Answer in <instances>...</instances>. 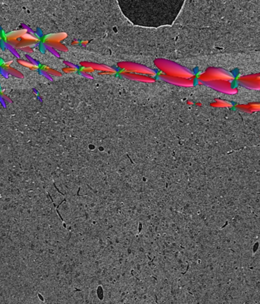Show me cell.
Returning <instances> with one entry per match:
<instances>
[{"label": "cell", "mask_w": 260, "mask_h": 304, "mask_svg": "<svg viewBox=\"0 0 260 304\" xmlns=\"http://www.w3.org/2000/svg\"><path fill=\"white\" fill-rule=\"evenodd\" d=\"M156 66L165 75L174 78H186V79H195V76L190 71L185 68L180 67L175 63L166 60H156L154 61Z\"/></svg>", "instance_id": "6da1fadb"}, {"label": "cell", "mask_w": 260, "mask_h": 304, "mask_svg": "<svg viewBox=\"0 0 260 304\" xmlns=\"http://www.w3.org/2000/svg\"><path fill=\"white\" fill-rule=\"evenodd\" d=\"M197 79L198 81H201L203 83H208L210 82L215 81H234L235 78L232 74L220 68H209L203 73L200 74Z\"/></svg>", "instance_id": "7a4b0ae2"}, {"label": "cell", "mask_w": 260, "mask_h": 304, "mask_svg": "<svg viewBox=\"0 0 260 304\" xmlns=\"http://www.w3.org/2000/svg\"><path fill=\"white\" fill-rule=\"evenodd\" d=\"M117 66H119L120 68L123 69L125 71L130 72V73L139 74V75H146V76L149 77L154 76L156 75V72L152 69H149L145 66L135 64V63L120 62L117 64Z\"/></svg>", "instance_id": "3957f363"}, {"label": "cell", "mask_w": 260, "mask_h": 304, "mask_svg": "<svg viewBox=\"0 0 260 304\" xmlns=\"http://www.w3.org/2000/svg\"><path fill=\"white\" fill-rule=\"evenodd\" d=\"M236 81L239 85L244 87L260 90V73L239 76Z\"/></svg>", "instance_id": "277c9868"}, {"label": "cell", "mask_w": 260, "mask_h": 304, "mask_svg": "<svg viewBox=\"0 0 260 304\" xmlns=\"http://www.w3.org/2000/svg\"><path fill=\"white\" fill-rule=\"evenodd\" d=\"M210 87L213 88L215 90L219 91L220 93L226 94H236L238 92V89L237 87L233 86L232 83L230 81H215L205 83Z\"/></svg>", "instance_id": "5b68a950"}, {"label": "cell", "mask_w": 260, "mask_h": 304, "mask_svg": "<svg viewBox=\"0 0 260 304\" xmlns=\"http://www.w3.org/2000/svg\"><path fill=\"white\" fill-rule=\"evenodd\" d=\"M160 78L164 81L170 82L175 85H179V86H192L194 85V79H186V78H174V77H170L168 75H165L164 74H160Z\"/></svg>", "instance_id": "8992f818"}, {"label": "cell", "mask_w": 260, "mask_h": 304, "mask_svg": "<svg viewBox=\"0 0 260 304\" xmlns=\"http://www.w3.org/2000/svg\"><path fill=\"white\" fill-rule=\"evenodd\" d=\"M80 65L82 66V67H86V68H91L94 69V71H100V75H113V74L116 73V71L113 70V68H110L108 66L104 65V64H96V63H91V62H87V61H85V62H82L80 64Z\"/></svg>", "instance_id": "52a82bcc"}, {"label": "cell", "mask_w": 260, "mask_h": 304, "mask_svg": "<svg viewBox=\"0 0 260 304\" xmlns=\"http://www.w3.org/2000/svg\"><path fill=\"white\" fill-rule=\"evenodd\" d=\"M234 108L240 112L253 113L260 112V102H250L247 104H237L234 105Z\"/></svg>", "instance_id": "ba28073f"}, {"label": "cell", "mask_w": 260, "mask_h": 304, "mask_svg": "<svg viewBox=\"0 0 260 304\" xmlns=\"http://www.w3.org/2000/svg\"><path fill=\"white\" fill-rule=\"evenodd\" d=\"M121 74H122L123 76H125L126 78H130L131 80H134V81H138L141 82H154L155 81L152 77L146 76V75H139V74L130 73V72L125 71L121 72Z\"/></svg>", "instance_id": "9c48e42d"}, {"label": "cell", "mask_w": 260, "mask_h": 304, "mask_svg": "<svg viewBox=\"0 0 260 304\" xmlns=\"http://www.w3.org/2000/svg\"><path fill=\"white\" fill-rule=\"evenodd\" d=\"M67 37V34L65 33H61V34H50L45 37L46 43H53V42H59V41L64 40Z\"/></svg>", "instance_id": "30bf717a"}, {"label": "cell", "mask_w": 260, "mask_h": 304, "mask_svg": "<svg viewBox=\"0 0 260 304\" xmlns=\"http://www.w3.org/2000/svg\"><path fill=\"white\" fill-rule=\"evenodd\" d=\"M28 33V31H27L26 29L21 30V31H14V32H11L9 33V34L6 35V40H17V38H21L25 34Z\"/></svg>", "instance_id": "8fae6325"}, {"label": "cell", "mask_w": 260, "mask_h": 304, "mask_svg": "<svg viewBox=\"0 0 260 304\" xmlns=\"http://www.w3.org/2000/svg\"><path fill=\"white\" fill-rule=\"evenodd\" d=\"M211 106L215 107V108H231V107H233V104L231 102L226 101V100L216 99L215 102L211 103Z\"/></svg>", "instance_id": "7c38bea8"}, {"label": "cell", "mask_w": 260, "mask_h": 304, "mask_svg": "<svg viewBox=\"0 0 260 304\" xmlns=\"http://www.w3.org/2000/svg\"><path fill=\"white\" fill-rule=\"evenodd\" d=\"M49 46L52 47L53 49L60 50V51H66L67 48L64 45L61 44L60 42H53V43H46Z\"/></svg>", "instance_id": "4fadbf2b"}, {"label": "cell", "mask_w": 260, "mask_h": 304, "mask_svg": "<svg viewBox=\"0 0 260 304\" xmlns=\"http://www.w3.org/2000/svg\"><path fill=\"white\" fill-rule=\"evenodd\" d=\"M21 39L23 40H29V41H35V42H39V37H35L34 36H33L32 34H30L29 33H27L25 34L23 37H21Z\"/></svg>", "instance_id": "5bb4252c"}, {"label": "cell", "mask_w": 260, "mask_h": 304, "mask_svg": "<svg viewBox=\"0 0 260 304\" xmlns=\"http://www.w3.org/2000/svg\"><path fill=\"white\" fill-rule=\"evenodd\" d=\"M66 64H69V67H66L65 68L62 69L64 72L66 74H70V73H73V72H75L77 71V68L73 65H71L70 64H68V63L66 62Z\"/></svg>", "instance_id": "9a60e30c"}, {"label": "cell", "mask_w": 260, "mask_h": 304, "mask_svg": "<svg viewBox=\"0 0 260 304\" xmlns=\"http://www.w3.org/2000/svg\"><path fill=\"white\" fill-rule=\"evenodd\" d=\"M18 62H19L20 64H23V65L26 66V67H29L30 68H33V69H37V65H34V64H31V63L30 62V61L19 60V61H18Z\"/></svg>", "instance_id": "2e32d148"}, {"label": "cell", "mask_w": 260, "mask_h": 304, "mask_svg": "<svg viewBox=\"0 0 260 304\" xmlns=\"http://www.w3.org/2000/svg\"><path fill=\"white\" fill-rule=\"evenodd\" d=\"M80 71H81L82 74H84V75H87V74H88V75H90V74L94 72V70L93 68H91L83 67L80 70Z\"/></svg>", "instance_id": "e0dca14e"}, {"label": "cell", "mask_w": 260, "mask_h": 304, "mask_svg": "<svg viewBox=\"0 0 260 304\" xmlns=\"http://www.w3.org/2000/svg\"><path fill=\"white\" fill-rule=\"evenodd\" d=\"M46 72L48 73L49 75H55V76H60L61 74L59 73V71H56L53 70V69H50V68L46 67Z\"/></svg>", "instance_id": "ac0fdd59"}, {"label": "cell", "mask_w": 260, "mask_h": 304, "mask_svg": "<svg viewBox=\"0 0 260 304\" xmlns=\"http://www.w3.org/2000/svg\"><path fill=\"white\" fill-rule=\"evenodd\" d=\"M21 49L22 50V51L27 52V53H33V49L30 46L23 47V48H21Z\"/></svg>", "instance_id": "d6986e66"}, {"label": "cell", "mask_w": 260, "mask_h": 304, "mask_svg": "<svg viewBox=\"0 0 260 304\" xmlns=\"http://www.w3.org/2000/svg\"><path fill=\"white\" fill-rule=\"evenodd\" d=\"M10 51L12 52V53H13L14 55H15L16 57H18V58H19L20 57V55H19V53H18V52L16 51V49H15V48H13V49H10Z\"/></svg>", "instance_id": "ffe728a7"}, {"label": "cell", "mask_w": 260, "mask_h": 304, "mask_svg": "<svg viewBox=\"0 0 260 304\" xmlns=\"http://www.w3.org/2000/svg\"><path fill=\"white\" fill-rule=\"evenodd\" d=\"M196 105H198V106H201L202 104L199 103V102H198V103H196Z\"/></svg>", "instance_id": "44dd1931"}, {"label": "cell", "mask_w": 260, "mask_h": 304, "mask_svg": "<svg viewBox=\"0 0 260 304\" xmlns=\"http://www.w3.org/2000/svg\"><path fill=\"white\" fill-rule=\"evenodd\" d=\"M187 103H189V104H190V105H191V104H193V102H187Z\"/></svg>", "instance_id": "7402d4cb"}]
</instances>
